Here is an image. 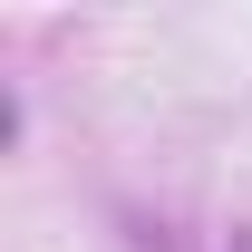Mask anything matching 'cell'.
<instances>
[{
    "label": "cell",
    "mask_w": 252,
    "mask_h": 252,
    "mask_svg": "<svg viewBox=\"0 0 252 252\" xmlns=\"http://www.w3.org/2000/svg\"><path fill=\"white\" fill-rule=\"evenodd\" d=\"M233 252H252V233H243V243H233Z\"/></svg>",
    "instance_id": "cell-1"
}]
</instances>
